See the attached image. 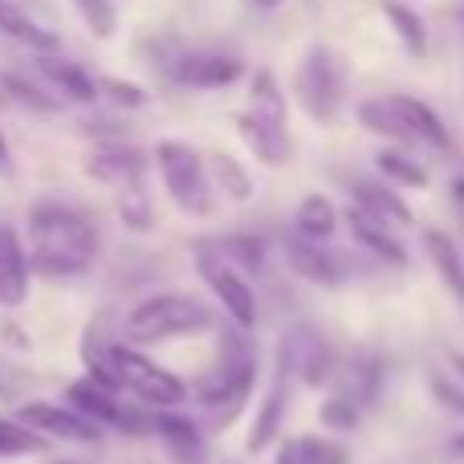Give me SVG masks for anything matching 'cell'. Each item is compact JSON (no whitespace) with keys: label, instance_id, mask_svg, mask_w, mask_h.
Wrapping results in <instances>:
<instances>
[{"label":"cell","instance_id":"6da1fadb","mask_svg":"<svg viewBox=\"0 0 464 464\" xmlns=\"http://www.w3.org/2000/svg\"><path fill=\"white\" fill-rule=\"evenodd\" d=\"M33 256L29 269L41 277H78L98 253V225L70 204H37L29 212Z\"/></svg>","mask_w":464,"mask_h":464},{"label":"cell","instance_id":"7a4b0ae2","mask_svg":"<svg viewBox=\"0 0 464 464\" xmlns=\"http://www.w3.org/2000/svg\"><path fill=\"white\" fill-rule=\"evenodd\" d=\"M212 326L208 305H200L188 294H160L135 305L127 318V334L135 343H168L176 334H196V330Z\"/></svg>","mask_w":464,"mask_h":464},{"label":"cell","instance_id":"3957f363","mask_svg":"<svg viewBox=\"0 0 464 464\" xmlns=\"http://www.w3.org/2000/svg\"><path fill=\"white\" fill-rule=\"evenodd\" d=\"M155 163H160V171H163V184H168L171 200H176L188 217H208L212 192H208V176H204L200 155H196L188 143L163 139V143L155 147Z\"/></svg>","mask_w":464,"mask_h":464},{"label":"cell","instance_id":"277c9868","mask_svg":"<svg viewBox=\"0 0 464 464\" xmlns=\"http://www.w3.org/2000/svg\"><path fill=\"white\" fill-rule=\"evenodd\" d=\"M106 362H111L119 387H130V392L143 403H151V408H171V403L184 400V383H179L176 375H168L163 367H155L151 359L135 354L130 346H111Z\"/></svg>","mask_w":464,"mask_h":464},{"label":"cell","instance_id":"5b68a950","mask_svg":"<svg viewBox=\"0 0 464 464\" xmlns=\"http://www.w3.org/2000/svg\"><path fill=\"white\" fill-rule=\"evenodd\" d=\"M297 98H302L310 119L334 122L338 102H343V73H338V62L330 57L326 45H314L297 65Z\"/></svg>","mask_w":464,"mask_h":464},{"label":"cell","instance_id":"8992f818","mask_svg":"<svg viewBox=\"0 0 464 464\" xmlns=\"http://www.w3.org/2000/svg\"><path fill=\"white\" fill-rule=\"evenodd\" d=\"M196 265H200L204 281L217 289L220 305H225L240 326H253V322H256V297H253V289H248L245 273H237L225 256H220L217 248H208V245L196 248Z\"/></svg>","mask_w":464,"mask_h":464},{"label":"cell","instance_id":"52a82bcc","mask_svg":"<svg viewBox=\"0 0 464 464\" xmlns=\"http://www.w3.org/2000/svg\"><path fill=\"white\" fill-rule=\"evenodd\" d=\"M16 424L33 428L37 436H57V440H73V444L98 440L94 420H86L73 408H57V403H24V408L16 411Z\"/></svg>","mask_w":464,"mask_h":464},{"label":"cell","instance_id":"ba28073f","mask_svg":"<svg viewBox=\"0 0 464 464\" xmlns=\"http://www.w3.org/2000/svg\"><path fill=\"white\" fill-rule=\"evenodd\" d=\"M86 171L98 179V184H119V188H135L143 184V171H147V155L135 151V147H102V151L90 155Z\"/></svg>","mask_w":464,"mask_h":464},{"label":"cell","instance_id":"9c48e42d","mask_svg":"<svg viewBox=\"0 0 464 464\" xmlns=\"http://www.w3.org/2000/svg\"><path fill=\"white\" fill-rule=\"evenodd\" d=\"M29 294V256L8 225H0V305H21Z\"/></svg>","mask_w":464,"mask_h":464},{"label":"cell","instance_id":"30bf717a","mask_svg":"<svg viewBox=\"0 0 464 464\" xmlns=\"http://www.w3.org/2000/svg\"><path fill=\"white\" fill-rule=\"evenodd\" d=\"M176 73L184 86H196V90H208V86H228L245 73V65L237 57H220V53H184L176 62Z\"/></svg>","mask_w":464,"mask_h":464},{"label":"cell","instance_id":"8fae6325","mask_svg":"<svg viewBox=\"0 0 464 464\" xmlns=\"http://www.w3.org/2000/svg\"><path fill=\"white\" fill-rule=\"evenodd\" d=\"M65 403H70L73 411H82L86 420H94V424L135 428V420H130L127 411H122L119 403H114V392L98 387L94 379H82V383H70V392H65Z\"/></svg>","mask_w":464,"mask_h":464},{"label":"cell","instance_id":"7c38bea8","mask_svg":"<svg viewBox=\"0 0 464 464\" xmlns=\"http://www.w3.org/2000/svg\"><path fill=\"white\" fill-rule=\"evenodd\" d=\"M289 379H294V371L281 367L277 383L269 387V395H265V403H261V416H256V424H253V436H248V452H265L273 444V436L281 432L285 403H289Z\"/></svg>","mask_w":464,"mask_h":464},{"label":"cell","instance_id":"4fadbf2b","mask_svg":"<svg viewBox=\"0 0 464 464\" xmlns=\"http://www.w3.org/2000/svg\"><path fill=\"white\" fill-rule=\"evenodd\" d=\"M392 106H395V114L403 119V127L411 130V139H420V143H428V147H440V151H449V147H452V139H449V130H444L440 114H436L428 102L400 94V98H392Z\"/></svg>","mask_w":464,"mask_h":464},{"label":"cell","instance_id":"5bb4252c","mask_svg":"<svg viewBox=\"0 0 464 464\" xmlns=\"http://www.w3.org/2000/svg\"><path fill=\"white\" fill-rule=\"evenodd\" d=\"M285 256H289V265H294L297 277L314 281V285H326V289L338 285V269H334V261H330V256L318 248V240L289 237L285 240Z\"/></svg>","mask_w":464,"mask_h":464},{"label":"cell","instance_id":"9a60e30c","mask_svg":"<svg viewBox=\"0 0 464 464\" xmlns=\"http://www.w3.org/2000/svg\"><path fill=\"white\" fill-rule=\"evenodd\" d=\"M354 200H359L362 212H371V217L383 220V225H411V208L387 184H375V179H354Z\"/></svg>","mask_w":464,"mask_h":464},{"label":"cell","instance_id":"2e32d148","mask_svg":"<svg viewBox=\"0 0 464 464\" xmlns=\"http://www.w3.org/2000/svg\"><path fill=\"white\" fill-rule=\"evenodd\" d=\"M346 225H351V232L362 240V245L371 248V253H375V256H383L387 265H403V261H408V253H403V245L392 237V232H387L383 220H375V217H371V212L351 208V212H346Z\"/></svg>","mask_w":464,"mask_h":464},{"label":"cell","instance_id":"e0dca14e","mask_svg":"<svg viewBox=\"0 0 464 464\" xmlns=\"http://www.w3.org/2000/svg\"><path fill=\"white\" fill-rule=\"evenodd\" d=\"M237 130L248 143V151H253L261 163H285L289 160V135L285 130L265 127V122L253 119V114H237Z\"/></svg>","mask_w":464,"mask_h":464},{"label":"cell","instance_id":"ac0fdd59","mask_svg":"<svg viewBox=\"0 0 464 464\" xmlns=\"http://www.w3.org/2000/svg\"><path fill=\"white\" fill-rule=\"evenodd\" d=\"M0 33L5 37H13L16 45L33 49V53H53L57 49V37L49 29H41L33 16H24L16 5H8V0H0Z\"/></svg>","mask_w":464,"mask_h":464},{"label":"cell","instance_id":"d6986e66","mask_svg":"<svg viewBox=\"0 0 464 464\" xmlns=\"http://www.w3.org/2000/svg\"><path fill=\"white\" fill-rule=\"evenodd\" d=\"M41 73H45L49 82H53L57 90H62L65 98H73V102H94L98 98V82L90 78L82 65L73 62H62V57H41Z\"/></svg>","mask_w":464,"mask_h":464},{"label":"cell","instance_id":"ffe728a7","mask_svg":"<svg viewBox=\"0 0 464 464\" xmlns=\"http://www.w3.org/2000/svg\"><path fill=\"white\" fill-rule=\"evenodd\" d=\"M424 248H428V256H432L436 273L444 277V285H449L457 297H464V261H460L457 245H452L440 228H428L424 232Z\"/></svg>","mask_w":464,"mask_h":464},{"label":"cell","instance_id":"44dd1931","mask_svg":"<svg viewBox=\"0 0 464 464\" xmlns=\"http://www.w3.org/2000/svg\"><path fill=\"white\" fill-rule=\"evenodd\" d=\"M253 119H261L265 127H277L285 130V98H281L277 82H273V73H253Z\"/></svg>","mask_w":464,"mask_h":464},{"label":"cell","instance_id":"7402d4cb","mask_svg":"<svg viewBox=\"0 0 464 464\" xmlns=\"http://www.w3.org/2000/svg\"><path fill=\"white\" fill-rule=\"evenodd\" d=\"M297 228H302L305 240H326L330 232L338 228V212L326 196H305L297 204Z\"/></svg>","mask_w":464,"mask_h":464},{"label":"cell","instance_id":"603a6c76","mask_svg":"<svg viewBox=\"0 0 464 464\" xmlns=\"http://www.w3.org/2000/svg\"><path fill=\"white\" fill-rule=\"evenodd\" d=\"M383 13H387V21H392L395 37H400L403 45H408V53H411V57H424V53H428V33H424V21H420V16L411 13L408 5H400V0H387Z\"/></svg>","mask_w":464,"mask_h":464},{"label":"cell","instance_id":"cb8c5ba5","mask_svg":"<svg viewBox=\"0 0 464 464\" xmlns=\"http://www.w3.org/2000/svg\"><path fill=\"white\" fill-rule=\"evenodd\" d=\"M359 122L367 130H375V135L395 139V143H416V139H411V130L403 127V119L395 114L392 98H383V102H362L359 106Z\"/></svg>","mask_w":464,"mask_h":464},{"label":"cell","instance_id":"d4e9b609","mask_svg":"<svg viewBox=\"0 0 464 464\" xmlns=\"http://www.w3.org/2000/svg\"><path fill=\"white\" fill-rule=\"evenodd\" d=\"M212 248H217V253L225 256L237 273H253V277H256V273H261V265H265L261 240H253V237H220Z\"/></svg>","mask_w":464,"mask_h":464},{"label":"cell","instance_id":"484cf974","mask_svg":"<svg viewBox=\"0 0 464 464\" xmlns=\"http://www.w3.org/2000/svg\"><path fill=\"white\" fill-rule=\"evenodd\" d=\"M208 168H212V179L220 184V192H228L232 200H248V196H253V179H248V171L240 168L232 155L217 151V155L208 160Z\"/></svg>","mask_w":464,"mask_h":464},{"label":"cell","instance_id":"4316f807","mask_svg":"<svg viewBox=\"0 0 464 464\" xmlns=\"http://www.w3.org/2000/svg\"><path fill=\"white\" fill-rule=\"evenodd\" d=\"M41 449H45V436H37L16 420H0V457H29Z\"/></svg>","mask_w":464,"mask_h":464},{"label":"cell","instance_id":"83f0119b","mask_svg":"<svg viewBox=\"0 0 464 464\" xmlns=\"http://www.w3.org/2000/svg\"><path fill=\"white\" fill-rule=\"evenodd\" d=\"M379 171H383V176H392L395 184H408V188H428V171L420 168L416 160H408V155H400V151H383V155H379Z\"/></svg>","mask_w":464,"mask_h":464},{"label":"cell","instance_id":"f1b7e54d","mask_svg":"<svg viewBox=\"0 0 464 464\" xmlns=\"http://www.w3.org/2000/svg\"><path fill=\"white\" fill-rule=\"evenodd\" d=\"M119 217H122V225H130V228H151V200H147V192H143V184H135V188H122V196H119Z\"/></svg>","mask_w":464,"mask_h":464},{"label":"cell","instance_id":"f546056e","mask_svg":"<svg viewBox=\"0 0 464 464\" xmlns=\"http://www.w3.org/2000/svg\"><path fill=\"white\" fill-rule=\"evenodd\" d=\"M73 8H78L82 16H86L90 33L94 37H114V5L111 0H73Z\"/></svg>","mask_w":464,"mask_h":464},{"label":"cell","instance_id":"4dcf8cb0","mask_svg":"<svg viewBox=\"0 0 464 464\" xmlns=\"http://www.w3.org/2000/svg\"><path fill=\"white\" fill-rule=\"evenodd\" d=\"M0 82H5V90H8V94H13L21 106H29V111H37V114H53V111H57V102H53V98H49V94H41V90H37V86H29V82H24V78H13V73H5V78H0Z\"/></svg>","mask_w":464,"mask_h":464},{"label":"cell","instance_id":"1f68e13d","mask_svg":"<svg viewBox=\"0 0 464 464\" xmlns=\"http://www.w3.org/2000/svg\"><path fill=\"white\" fill-rule=\"evenodd\" d=\"M98 90H102V94L111 98L114 106H127V111H139V106H147V90H139L135 82L102 78V82H98Z\"/></svg>","mask_w":464,"mask_h":464},{"label":"cell","instance_id":"d6a6232c","mask_svg":"<svg viewBox=\"0 0 464 464\" xmlns=\"http://www.w3.org/2000/svg\"><path fill=\"white\" fill-rule=\"evenodd\" d=\"M322 424L326 428H338V432H351L354 424H359V403L354 400H330V403H322Z\"/></svg>","mask_w":464,"mask_h":464},{"label":"cell","instance_id":"836d02e7","mask_svg":"<svg viewBox=\"0 0 464 464\" xmlns=\"http://www.w3.org/2000/svg\"><path fill=\"white\" fill-rule=\"evenodd\" d=\"M297 449H302L305 464H346V449L322 440V436H305V440H297Z\"/></svg>","mask_w":464,"mask_h":464},{"label":"cell","instance_id":"e575fe53","mask_svg":"<svg viewBox=\"0 0 464 464\" xmlns=\"http://www.w3.org/2000/svg\"><path fill=\"white\" fill-rule=\"evenodd\" d=\"M160 432H168V440L176 444V449H184V452L200 449V436H196L192 420H184V416H160Z\"/></svg>","mask_w":464,"mask_h":464},{"label":"cell","instance_id":"d590c367","mask_svg":"<svg viewBox=\"0 0 464 464\" xmlns=\"http://www.w3.org/2000/svg\"><path fill=\"white\" fill-rule=\"evenodd\" d=\"M432 395H436V400H440L449 411L464 416V392H460L457 383H452V379H440V375H436V379H432Z\"/></svg>","mask_w":464,"mask_h":464},{"label":"cell","instance_id":"8d00e7d4","mask_svg":"<svg viewBox=\"0 0 464 464\" xmlns=\"http://www.w3.org/2000/svg\"><path fill=\"white\" fill-rule=\"evenodd\" d=\"M13 151H8V143H5V135H0V179H13Z\"/></svg>","mask_w":464,"mask_h":464},{"label":"cell","instance_id":"74e56055","mask_svg":"<svg viewBox=\"0 0 464 464\" xmlns=\"http://www.w3.org/2000/svg\"><path fill=\"white\" fill-rule=\"evenodd\" d=\"M277 464H305V457H302V449H297V440H294V444H285V449H281V457H277Z\"/></svg>","mask_w":464,"mask_h":464},{"label":"cell","instance_id":"f35d334b","mask_svg":"<svg viewBox=\"0 0 464 464\" xmlns=\"http://www.w3.org/2000/svg\"><path fill=\"white\" fill-rule=\"evenodd\" d=\"M449 460H452V464H464V432H457V436L449 440Z\"/></svg>","mask_w":464,"mask_h":464},{"label":"cell","instance_id":"ab89813d","mask_svg":"<svg viewBox=\"0 0 464 464\" xmlns=\"http://www.w3.org/2000/svg\"><path fill=\"white\" fill-rule=\"evenodd\" d=\"M449 359H452V367H457L460 379H464V351H449Z\"/></svg>","mask_w":464,"mask_h":464},{"label":"cell","instance_id":"60d3db41","mask_svg":"<svg viewBox=\"0 0 464 464\" xmlns=\"http://www.w3.org/2000/svg\"><path fill=\"white\" fill-rule=\"evenodd\" d=\"M452 196H457V204L464 208V179H457V184H452Z\"/></svg>","mask_w":464,"mask_h":464},{"label":"cell","instance_id":"b9f144b4","mask_svg":"<svg viewBox=\"0 0 464 464\" xmlns=\"http://www.w3.org/2000/svg\"><path fill=\"white\" fill-rule=\"evenodd\" d=\"M256 5H261V8H273V5H281V0H256Z\"/></svg>","mask_w":464,"mask_h":464},{"label":"cell","instance_id":"7bdbcfd3","mask_svg":"<svg viewBox=\"0 0 464 464\" xmlns=\"http://www.w3.org/2000/svg\"><path fill=\"white\" fill-rule=\"evenodd\" d=\"M65 464H70V460H65Z\"/></svg>","mask_w":464,"mask_h":464}]
</instances>
